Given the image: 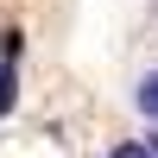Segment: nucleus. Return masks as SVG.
Listing matches in <instances>:
<instances>
[{"instance_id": "f257e3e1", "label": "nucleus", "mask_w": 158, "mask_h": 158, "mask_svg": "<svg viewBox=\"0 0 158 158\" xmlns=\"http://www.w3.org/2000/svg\"><path fill=\"white\" fill-rule=\"evenodd\" d=\"M133 108H139V114L158 127V70H146V76H139V89H133Z\"/></svg>"}, {"instance_id": "f03ea898", "label": "nucleus", "mask_w": 158, "mask_h": 158, "mask_svg": "<svg viewBox=\"0 0 158 158\" xmlns=\"http://www.w3.org/2000/svg\"><path fill=\"white\" fill-rule=\"evenodd\" d=\"M108 158H158V139H120L108 146Z\"/></svg>"}]
</instances>
